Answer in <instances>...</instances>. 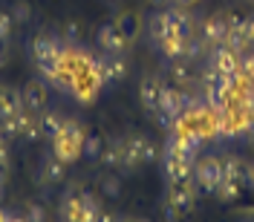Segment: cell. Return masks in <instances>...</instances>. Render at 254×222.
I'll return each mask as SVG.
<instances>
[{
    "mask_svg": "<svg viewBox=\"0 0 254 222\" xmlns=\"http://www.w3.org/2000/svg\"><path fill=\"white\" fill-rule=\"evenodd\" d=\"M84 136H87V130L81 127V121H75V118H66L64 130L55 136V139H52V153L61 159L64 165L78 162V159H81V144H84Z\"/></svg>",
    "mask_w": 254,
    "mask_h": 222,
    "instance_id": "obj_1",
    "label": "cell"
},
{
    "mask_svg": "<svg viewBox=\"0 0 254 222\" xmlns=\"http://www.w3.org/2000/svg\"><path fill=\"white\" fill-rule=\"evenodd\" d=\"M193 182H196V188L205 190V193H217V188L222 182V162L217 156L199 159L193 165Z\"/></svg>",
    "mask_w": 254,
    "mask_h": 222,
    "instance_id": "obj_2",
    "label": "cell"
},
{
    "mask_svg": "<svg viewBox=\"0 0 254 222\" xmlns=\"http://www.w3.org/2000/svg\"><path fill=\"white\" fill-rule=\"evenodd\" d=\"M95 47L101 49V52H107V55H125L127 49H130V38L122 35L116 23H104L95 32Z\"/></svg>",
    "mask_w": 254,
    "mask_h": 222,
    "instance_id": "obj_3",
    "label": "cell"
},
{
    "mask_svg": "<svg viewBox=\"0 0 254 222\" xmlns=\"http://www.w3.org/2000/svg\"><path fill=\"white\" fill-rule=\"evenodd\" d=\"M208 66L220 69L222 75H240V52H234L231 47H211L208 49Z\"/></svg>",
    "mask_w": 254,
    "mask_h": 222,
    "instance_id": "obj_4",
    "label": "cell"
},
{
    "mask_svg": "<svg viewBox=\"0 0 254 222\" xmlns=\"http://www.w3.org/2000/svg\"><path fill=\"white\" fill-rule=\"evenodd\" d=\"M162 165H165V176L168 182H179V179H193V159H185L179 153H162Z\"/></svg>",
    "mask_w": 254,
    "mask_h": 222,
    "instance_id": "obj_5",
    "label": "cell"
},
{
    "mask_svg": "<svg viewBox=\"0 0 254 222\" xmlns=\"http://www.w3.org/2000/svg\"><path fill=\"white\" fill-rule=\"evenodd\" d=\"M168 202H174L182 214H188L193 202H196V190L190 185V179H179V182H171V190H168Z\"/></svg>",
    "mask_w": 254,
    "mask_h": 222,
    "instance_id": "obj_6",
    "label": "cell"
},
{
    "mask_svg": "<svg viewBox=\"0 0 254 222\" xmlns=\"http://www.w3.org/2000/svg\"><path fill=\"white\" fill-rule=\"evenodd\" d=\"M32 115H38V112H29L26 107L9 112V115H3V118H0V136H3L6 142H9V139H17V136L23 133V127H26V121H29Z\"/></svg>",
    "mask_w": 254,
    "mask_h": 222,
    "instance_id": "obj_7",
    "label": "cell"
},
{
    "mask_svg": "<svg viewBox=\"0 0 254 222\" xmlns=\"http://www.w3.org/2000/svg\"><path fill=\"white\" fill-rule=\"evenodd\" d=\"M156 110L179 118V115H182V87H176V84H165V87H162V95H159V107Z\"/></svg>",
    "mask_w": 254,
    "mask_h": 222,
    "instance_id": "obj_8",
    "label": "cell"
},
{
    "mask_svg": "<svg viewBox=\"0 0 254 222\" xmlns=\"http://www.w3.org/2000/svg\"><path fill=\"white\" fill-rule=\"evenodd\" d=\"M225 35H228V20H225L222 15L208 17L205 23H202V38H205L208 47H220V44H225Z\"/></svg>",
    "mask_w": 254,
    "mask_h": 222,
    "instance_id": "obj_9",
    "label": "cell"
},
{
    "mask_svg": "<svg viewBox=\"0 0 254 222\" xmlns=\"http://www.w3.org/2000/svg\"><path fill=\"white\" fill-rule=\"evenodd\" d=\"M20 95H23V107L29 112H41L47 107V87H44V81H29Z\"/></svg>",
    "mask_w": 254,
    "mask_h": 222,
    "instance_id": "obj_10",
    "label": "cell"
},
{
    "mask_svg": "<svg viewBox=\"0 0 254 222\" xmlns=\"http://www.w3.org/2000/svg\"><path fill=\"white\" fill-rule=\"evenodd\" d=\"M162 87H165V84H162L159 78H144L142 84H139V101H142V107L147 112H156Z\"/></svg>",
    "mask_w": 254,
    "mask_h": 222,
    "instance_id": "obj_11",
    "label": "cell"
},
{
    "mask_svg": "<svg viewBox=\"0 0 254 222\" xmlns=\"http://www.w3.org/2000/svg\"><path fill=\"white\" fill-rule=\"evenodd\" d=\"M64 176H66V165H64L55 153H49V156L41 159V179H44V182L58 185V182H64Z\"/></svg>",
    "mask_w": 254,
    "mask_h": 222,
    "instance_id": "obj_12",
    "label": "cell"
},
{
    "mask_svg": "<svg viewBox=\"0 0 254 222\" xmlns=\"http://www.w3.org/2000/svg\"><path fill=\"white\" fill-rule=\"evenodd\" d=\"M122 153H119V167L122 170H136L142 165V153H139V139H127V142H119Z\"/></svg>",
    "mask_w": 254,
    "mask_h": 222,
    "instance_id": "obj_13",
    "label": "cell"
},
{
    "mask_svg": "<svg viewBox=\"0 0 254 222\" xmlns=\"http://www.w3.org/2000/svg\"><path fill=\"white\" fill-rule=\"evenodd\" d=\"M38 124H41V130H44V139L52 142V139L64 130L66 118H64L58 110H41V112H38Z\"/></svg>",
    "mask_w": 254,
    "mask_h": 222,
    "instance_id": "obj_14",
    "label": "cell"
},
{
    "mask_svg": "<svg viewBox=\"0 0 254 222\" xmlns=\"http://www.w3.org/2000/svg\"><path fill=\"white\" fill-rule=\"evenodd\" d=\"M20 107H23L20 90L9 87V84H0V118L9 115V112H15V110H20Z\"/></svg>",
    "mask_w": 254,
    "mask_h": 222,
    "instance_id": "obj_15",
    "label": "cell"
},
{
    "mask_svg": "<svg viewBox=\"0 0 254 222\" xmlns=\"http://www.w3.org/2000/svg\"><path fill=\"white\" fill-rule=\"evenodd\" d=\"M208 44L202 35H188L185 38V58L182 61H202V58H208Z\"/></svg>",
    "mask_w": 254,
    "mask_h": 222,
    "instance_id": "obj_16",
    "label": "cell"
},
{
    "mask_svg": "<svg viewBox=\"0 0 254 222\" xmlns=\"http://www.w3.org/2000/svg\"><path fill=\"white\" fill-rule=\"evenodd\" d=\"M104 136L101 133H87L84 136V144H81V156L90 159V162H98L101 159V153H104Z\"/></svg>",
    "mask_w": 254,
    "mask_h": 222,
    "instance_id": "obj_17",
    "label": "cell"
},
{
    "mask_svg": "<svg viewBox=\"0 0 254 222\" xmlns=\"http://www.w3.org/2000/svg\"><path fill=\"white\" fill-rule=\"evenodd\" d=\"M222 179H231V182H249V167L240 162L237 156H228L222 162Z\"/></svg>",
    "mask_w": 254,
    "mask_h": 222,
    "instance_id": "obj_18",
    "label": "cell"
},
{
    "mask_svg": "<svg viewBox=\"0 0 254 222\" xmlns=\"http://www.w3.org/2000/svg\"><path fill=\"white\" fill-rule=\"evenodd\" d=\"M159 52H162L168 61H179V58H185V38H179V35L165 38V41L159 44Z\"/></svg>",
    "mask_w": 254,
    "mask_h": 222,
    "instance_id": "obj_19",
    "label": "cell"
},
{
    "mask_svg": "<svg viewBox=\"0 0 254 222\" xmlns=\"http://www.w3.org/2000/svg\"><path fill=\"white\" fill-rule=\"evenodd\" d=\"M116 26H119L122 35H127V38L133 41V38L139 35V17L133 15V12H125L122 17H116Z\"/></svg>",
    "mask_w": 254,
    "mask_h": 222,
    "instance_id": "obj_20",
    "label": "cell"
},
{
    "mask_svg": "<svg viewBox=\"0 0 254 222\" xmlns=\"http://www.w3.org/2000/svg\"><path fill=\"white\" fill-rule=\"evenodd\" d=\"M168 78L174 81L176 87H185V81L190 78V75H188V61H182V58H179V61L168 63Z\"/></svg>",
    "mask_w": 254,
    "mask_h": 222,
    "instance_id": "obj_21",
    "label": "cell"
},
{
    "mask_svg": "<svg viewBox=\"0 0 254 222\" xmlns=\"http://www.w3.org/2000/svg\"><path fill=\"white\" fill-rule=\"evenodd\" d=\"M240 190H243V185L240 182H231V179H222L220 188H217V199H222V202H234V199H240Z\"/></svg>",
    "mask_w": 254,
    "mask_h": 222,
    "instance_id": "obj_22",
    "label": "cell"
},
{
    "mask_svg": "<svg viewBox=\"0 0 254 222\" xmlns=\"http://www.w3.org/2000/svg\"><path fill=\"white\" fill-rule=\"evenodd\" d=\"M139 153H142V165H150V162H156V159H159L156 142H150V139H139Z\"/></svg>",
    "mask_w": 254,
    "mask_h": 222,
    "instance_id": "obj_23",
    "label": "cell"
},
{
    "mask_svg": "<svg viewBox=\"0 0 254 222\" xmlns=\"http://www.w3.org/2000/svg\"><path fill=\"white\" fill-rule=\"evenodd\" d=\"M240 78L254 81V52H243L240 55Z\"/></svg>",
    "mask_w": 254,
    "mask_h": 222,
    "instance_id": "obj_24",
    "label": "cell"
},
{
    "mask_svg": "<svg viewBox=\"0 0 254 222\" xmlns=\"http://www.w3.org/2000/svg\"><path fill=\"white\" fill-rule=\"evenodd\" d=\"M119 153H122V147L119 144H113V147H104V153H101V165L107 167V170H113V167H119Z\"/></svg>",
    "mask_w": 254,
    "mask_h": 222,
    "instance_id": "obj_25",
    "label": "cell"
},
{
    "mask_svg": "<svg viewBox=\"0 0 254 222\" xmlns=\"http://www.w3.org/2000/svg\"><path fill=\"white\" fill-rule=\"evenodd\" d=\"M101 193L110 196V199H116V196L122 193V182H119L116 176H104V179H101Z\"/></svg>",
    "mask_w": 254,
    "mask_h": 222,
    "instance_id": "obj_26",
    "label": "cell"
},
{
    "mask_svg": "<svg viewBox=\"0 0 254 222\" xmlns=\"http://www.w3.org/2000/svg\"><path fill=\"white\" fill-rule=\"evenodd\" d=\"M12 29H15V20H12V12H0V41L6 44L12 38Z\"/></svg>",
    "mask_w": 254,
    "mask_h": 222,
    "instance_id": "obj_27",
    "label": "cell"
},
{
    "mask_svg": "<svg viewBox=\"0 0 254 222\" xmlns=\"http://www.w3.org/2000/svg\"><path fill=\"white\" fill-rule=\"evenodd\" d=\"M23 217H26L29 222H44V220H47V208H44V205H38V202H29V205H26V214H23Z\"/></svg>",
    "mask_w": 254,
    "mask_h": 222,
    "instance_id": "obj_28",
    "label": "cell"
},
{
    "mask_svg": "<svg viewBox=\"0 0 254 222\" xmlns=\"http://www.w3.org/2000/svg\"><path fill=\"white\" fill-rule=\"evenodd\" d=\"M29 17H32L29 3H15V6H12V20H15V23H26Z\"/></svg>",
    "mask_w": 254,
    "mask_h": 222,
    "instance_id": "obj_29",
    "label": "cell"
},
{
    "mask_svg": "<svg viewBox=\"0 0 254 222\" xmlns=\"http://www.w3.org/2000/svg\"><path fill=\"white\" fill-rule=\"evenodd\" d=\"M240 32H243V38L249 41V47L254 44V15H246L240 20Z\"/></svg>",
    "mask_w": 254,
    "mask_h": 222,
    "instance_id": "obj_30",
    "label": "cell"
},
{
    "mask_svg": "<svg viewBox=\"0 0 254 222\" xmlns=\"http://www.w3.org/2000/svg\"><path fill=\"white\" fill-rule=\"evenodd\" d=\"M64 38L69 41V44H75L81 38V20H66V26H64Z\"/></svg>",
    "mask_w": 254,
    "mask_h": 222,
    "instance_id": "obj_31",
    "label": "cell"
},
{
    "mask_svg": "<svg viewBox=\"0 0 254 222\" xmlns=\"http://www.w3.org/2000/svg\"><path fill=\"white\" fill-rule=\"evenodd\" d=\"M179 214H182V211H179L174 202H168V205H165V217H168V222H176V220H179Z\"/></svg>",
    "mask_w": 254,
    "mask_h": 222,
    "instance_id": "obj_32",
    "label": "cell"
},
{
    "mask_svg": "<svg viewBox=\"0 0 254 222\" xmlns=\"http://www.w3.org/2000/svg\"><path fill=\"white\" fill-rule=\"evenodd\" d=\"M93 222H119V220H116L113 214H107V211H98V214H95V220H93Z\"/></svg>",
    "mask_w": 254,
    "mask_h": 222,
    "instance_id": "obj_33",
    "label": "cell"
},
{
    "mask_svg": "<svg viewBox=\"0 0 254 222\" xmlns=\"http://www.w3.org/2000/svg\"><path fill=\"white\" fill-rule=\"evenodd\" d=\"M0 162H9V153H6V139L0 136Z\"/></svg>",
    "mask_w": 254,
    "mask_h": 222,
    "instance_id": "obj_34",
    "label": "cell"
},
{
    "mask_svg": "<svg viewBox=\"0 0 254 222\" xmlns=\"http://www.w3.org/2000/svg\"><path fill=\"white\" fill-rule=\"evenodd\" d=\"M156 9H168V6H174V0H150Z\"/></svg>",
    "mask_w": 254,
    "mask_h": 222,
    "instance_id": "obj_35",
    "label": "cell"
},
{
    "mask_svg": "<svg viewBox=\"0 0 254 222\" xmlns=\"http://www.w3.org/2000/svg\"><path fill=\"white\" fill-rule=\"evenodd\" d=\"M196 0H174V6H182V9H190Z\"/></svg>",
    "mask_w": 254,
    "mask_h": 222,
    "instance_id": "obj_36",
    "label": "cell"
},
{
    "mask_svg": "<svg viewBox=\"0 0 254 222\" xmlns=\"http://www.w3.org/2000/svg\"><path fill=\"white\" fill-rule=\"evenodd\" d=\"M0 66H6V49H3V41H0Z\"/></svg>",
    "mask_w": 254,
    "mask_h": 222,
    "instance_id": "obj_37",
    "label": "cell"
},
{
    "mask_svg": "<svg viewBox=\"0 0 254 222\" xmlns=\"http://www.w3.org/2000/svg\"><path fill=\"white\" fill-rule=\"evenodd\" d=\"M249 185L254 188V167H249Z\"/></svg>",
    "mask_w": 254,
    "mask_h": 222,
    "instance_id": "obj_38",
    "label": "cell"
},
{
    "mask_svg": "<svg viewBox=\"0 0 254 222\" xmlns=\"http://www.w3.org/2000/svg\"><path fill=\"white\" fill-rule=\"evenodd\" d=\"M9 222H29V220H26V217H12Z\"/></svg>",
    "mask_w": 254,
    "mask_h": 222,
    "instance_id": "obj_39",
    "label": "cell"
},
{
    "mask_svg": "<svg viewBox=\"0 0 254 222\" xmlns=\"http://www.w3.org/2000/svg\"><path fill=\"white\" fill-rule=\"evenodd\" d=\"M246 136H249V142L254 144V127H252V130H249V133H246Z\"/></svg>",
    "mask_w": 254,
    "mask_h": 222,
    "instance_id": "obj_40",
    "label": "cell"
},
{
    "mask_svg": "<svg viewBox=\"0 0 254 222\" xmlns=\"http://www.w3.org/2000/svg\"><path fill=\"white\" fill-rule=\"evenodd\" d=\"M122 222H142V220H122Z\"/></svg>",
    "mask_w": 254,
    "mask_h": 222,
    "instance_id": "obj_41",
    "label": "cell"
}]
</instances>
